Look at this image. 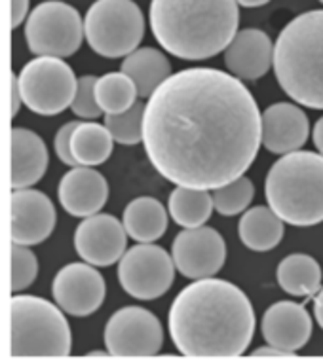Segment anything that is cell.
Masks as SVG:
<instances>
[{
    "mask_svg": "<svg viewBox=\"0 0 323 362\" xmlns=\"http://www.w3.org/2000/svg\"><path fill=\"white\" fill-rule=\"evenodd\" d=\"M48 148L36 133L25 127L12 131V188L35 186L48 169Z\"/></svg>",
    "mask_w": 323,
    "mask_h": 362,
    "instance_id": "ffe728a7",
    "label": "cell"
},
{
    "mask_svg": "<svg viewBox=\"0 0 323 362\" xmlns=\"http://www.w3.org/2000/svg\"><path fill=\"white\" fill-rule=\"evenodd\" d=\"M96 101L105 114H120L137 101V88L124 72H108L96 80Z\"/></svg>",
    "mask_w": 323,
    "mask_h": 362,
    "instance_id": "4316f807",
    "label": "cell"
},
{
    "mask_svg": "<svg viewBox=\"0 0 323 362\" xmlns=\"http://www.w3.org/2000/svg\"><path fill=\"white\" fill-rule=\"evenodd\" d=\"M55 303L72 317L96 313L107 296L103 275L91 264H69L57 272L52 285Z\"/></svg>",
    "mask_w": 323,
    "mask_h": 362,
    "instance_id": "4fadbf2b",
    "label": "cell"
},
{
    "mask_svg": "<svg viewBox=\"0 0 323 362\" xmlns=\"http://www.w3.org/2000/svg\"><path fill=\"white\" fill-rule=\"evenodd\" d=\"M310 124L302 108L291 103H274L261 114V144L272 154H289L308 141Z\"/></svg>",
    "mask_w": 323,
    "mask_h": 362,
    "instance_id": "2e32d148",
    "label": "cell"
},
{
    "mask_svg": "<svg viewBox=\"0 0 323 362\" xmlns=\"http://www.w3.org/2000/svg\"><path fill=\"white\" fill-rule=\"evenodd\" d=\"M78 122H69L57 131V135H55L54 146H55V154L60 158L65 165L69 167H76V161L72 158L71 152V137H72V131L76 129Z\"/></svg>",
    "mask_w": 323,
    "mask_h": 362,
    "instance_id": "1f68e13d",
    "label": "cell"
},
{
    "mask_svg": "<svg viewBox=\"0 0 323 362\" xmlns=\"http://www.w3.org/2000/svg\"><path fill=\"white\" fill-rule=\"evenodd\" d=\"M12 356H67L71 353V327L60 305L38 296L12 298Z\"/></svg>",
    "mask_w": 323,
    "mask_h": 362,
    "instance_id": "8992f818",
    "label": "cell"
},
{
    "mask_svg": "<svg viewBox=\"0 0 323 362\" xmlns=\"http://www.w3.org/2000/svg\"><path fill=\"white\" fill-rule=\"evenodd\" d=\"M297 353H291V351L280 349V347H274V345H264V347H259L251 353L253 358H293Z\"/></svg>",
    "mask_w": 323,
    "mask_h": 362,
    "instance_id": "d6a6232c",
    "label": "cell"
},
{
    "mask_svg": "<svg viewBox=\"0 0 323 362\" xmlns=\"http://www.w3.org/2000/svg\"><path fill=\"white\" fill-rule=\"evenodd\" d=\"M144 103L135 101L132 107L120 114H105V127L113 141L126 146H133L143 141Z\"/></svg>",
    "mask_w": 323,
    "mask_h": 362,
    "instance_id": "f1b7e54d",
    "label": "cell"
},
{
    "mask_svg": "<svg viewBox=\"0 0 323 362\" xmlns=\"http://www.w3.org/2000/svg\"><path fill=\"white\" fill-rule=\"evenodd\" d=\"M169 214L183 228L204 226L213 213V197L208 190L177 186L169 196Z\"/></svg>",
    "mask_w": 323,
    "mask_h": 362,
    "instance_id": "484cf974",
    "label": "cell"
},
{
    "mask_svg": "<svg viewBox=\"0 0 323 362\" xmlns=\"http://www.w3.org/2000/svg\"><path fill=\"white\" fill-rule=\"evenodd\" d=\"M276 80L300 107L323 110V10L293 18L276 38Z\"/></svg>",
    "mask_w": 323,
    "mask_h": 362,
    "instance_id": "277c9868",
    "label": "cell"
},
{
    "mask_svg": "<svg viewBox=\"0 0 323 362\" xmlns=\"http://www.w3.org/2000/svg\"><path fill=\"white\" fill-rule=\"evenodd\" d=\"M96 80L97 78L90 76V74L78 78L76 93L72 97L71 107H69L78 118L96 119L103 114V110L96 101Z\"/></svg>",
    "mask_w": 323,
    "mask_h": 362,
    "instance_id": "4dcf8cb0",
    "label": "cell"
},
{
    "mask_svg": "<svg viewBox=\"0 0 323 362\" xmlns=\"http://www.w3.org/2000/svg\"><path fill=\"white\" fill-rule=\"evenodd\" d=\"M55 228V209L46 194L33 188L12 194V241L25 247L40 245Z\"/></svg>",
    "mask_w": 323,
    "mask_h": 362,
    "instance_id": "9a60e30c",
    "label": "cell"
},
{
    "mask_svg": "<svg viewBox=\"0 0 323 362\" xmlns=\"http://www.w3.org/2000/svg\"><path fill=\"white\" fill-rule=\"evenodd\" d=\"M150 29L168 54L204 61L227 49L238 33L236 0H152Z\"/></svg>",
    "mask_w": 323,
    "mask_h": 362,
    "instance_id": "3957f363",
    "label": "cell"
},
{
    "mask_svg": "<svg viewBox=\"0 0 323 362\" xmlns=\"http://www.w3.org/2000/svg\"><path fill=\"white\" fill-rule=\"evenodd\" d=\"M312 139H314L316 150L323 156V116L317 119L316 125H314V133H312Z\"/></svg>",
    "mask_w": 323,
    "mask_h": 362,
    "instance_id": "d590c367",
    "label": "cell"
},
{
    "mask_svg": "<svg viewBox=\"0 0 323 362\" xmlns=\"http://www.w3.org/2000/svg\"><path fill=\"white\" fill-rule=\"evenodd\" d=\"M213 197V209L222 216H236V214L247 211L255 197V186L251 178L238 177L232 182L219 186L211 194Z\"/></svg>",
    "mask_w": 323,
    "mask_h": 362,
    "instance_id": "83f0119b",
    "label": "cell"
},
{
    "mask_svg": "<svg viewBox=\"0 0 323 362\" xmlns=\"http://www.w3.org/2000/svg\"><path fill=\"white\" fill-rule=\"evenodd\" d=\"M236 2H238V6L259 8V6H264V4H268L270 0H236Z\"/></svg>",
    "mask_w": 323,
    "mask_h": 362,
    "instance_id": "74e56055",
    "label": "cell"
},
{
    "mask_svg": "<svg viewBox=\"0 0 323 362\" xmlns=\"http://www.w3.org/2000/svg\"><path fill=\"white\" fill-rule=\"evenodd\" d=\"M174 258L158 245L139 243L120 258V285L137 300H156L164 296L174 285Z\"/></svg>",
    "mask_w": 323,
    "mask_h": 362,
    "instance_id": "30bf717a",
    "label": "cell"
},
{
    "mask_svg": "<svg viewBox=\"0 0 323 362\" xmlns=\"http://www.w3.org/2000/svg\"><path fill=\"white\" fill-rule=\"evenodd\" d=\"M278 285L283 291L297 298L316 296L322 288V267L316 258L297 252L285 256L276 272Z\"/></svg>",
    "mask_w": 323,
    "mask_h": 362,
    "instance_id": "cb8c5ba5",
    "label": "cell"
},
{
    "mask_svg": "<svg viewBox=\"0 0 323 362\" xmlns=\"http://www.w3.org/2000/svg\"><path fill=\"white\" fill-rule=\"evenodd\" d=\"M29 16V0H12V29L23 23Z\"/></svg>",
    "mask_w": 323,
    "mask_h": 362,
    "instance_id": "836d02e7",
    "label": "cell"
},
{
    "mask_svg": "<svg viewBox=\"0 0 323 362\" xmlns=\"http://www.w3.org/2000/svg\"><path fill=\"white\" fill-rule=\"evenodd\" d=\"M128 233L113 214L96 213L86 216L74 233L78 256L91 266H113L126 252Z\"/></svg>",
    "mask_w": 323,
    "mask_h": 362,
    "instance_id": "5bb4252c",
    "label": "cell"
},
{
    "mask_svg": "<svg viewBox=\"0 0 323 362\" xmlns=\"http://www.w3.org/2000/svg\"><path fill=\"white\" fill-rule=\"evenodd\" d=\"M238 233L242 243L255 252L276 249L283 239V220L270 207L259 205L244 211L239 220Z\"/></svg>",
    "mask_w": 323,
    "mask_h": 362,
    "instance_id": "603a6c76",
    "label": "cell"
},
{
    "mask_svg": "<svg viewBox=\"0 0 323 362\" xmlns=\"http://www.w3.org/2000/svg\"><path fill=\"white\" fill-rule=\"evenodd\" d=\"M164 345V328L149 309L130 305L108 319L105 347L113 356H154Z\"/></svg>",
    "mask_w": 323,
    "mask_h": 362,
    "instance_id": "8fae6325",
    "label": "cell"
},
{
    "mask_svg": "<svg viewBox=\"0 0 323 362\" xmlns=\"http://www.w3.org/2000/svg\"><path fill=\"white\" fill-rule=\"evenodd\" d=\"M175 269L186 279H205L219 274L227 260V243L213 228H185L171 247Z\"/></svg>",
    "mask_w": 323,
    "mask_h": 362,
    "instance_id": "7c38bea8",
    "label": "cell"
},
{
    "mask_svg": "<svg viewBox=\"0 0 323 362\" xmlns=\"http://www.w3.org/2000/svg\"><path fill=\"white\" fill-rule=\"evenodd\" d=\"M168 325L181 355L234 358L251 344L255 311L242 288L205 277L179 292L169 309Z\"/></svg>",
    "mask_w": 323,
    "mask_h": 362,
    "instance_id": "7a4b0ae2",
    "label": "cell"
},
{
    "mask_svg": "<svg viewBox=\"0 0 323 362\" xmlns=\"http://www.w3.org/2000/svg\"><path fill=\"white\" fill-rule=\"evenodd\" d=\"M84 36L96 54L126 57L143 40V12L133 0H96L84 18Z\"/></svg>",
    "mask_w": 323,
    "mask_h": 362,
    "instance_id": "52a82bcc",
    "label": "cell"
},
{
    "mask_svg": "<svg viewBox=\"0 0 323 362\" xmlns=\"http://www.w3.org/2000/svg\"><path fill=\"white\" fill-rule=\"evenodd\" d=\"M137 88V95L149 99L171 76V65L156 48H137L122 61V71Z\"/></svg>",
    "mask_w": 323,
    "mask_h": 362,
    "instance_id": "44dd1931",
    "label": "cell"
},
{
    "mask_svg": "<svg viewBox=\"0 0 323 362\" xmlns=\"http://www.w3.org/2000/svg\"><path fill=\"white\" fill-rule=\"evenodd\" d=\"M274 44L261 29L238 30L225 49V65L238 80H259L272 66Z\"/></svg>",
    "mask_w": 323,
    "mask_h": 362,
    "instance_id": "ac0fdd59",
    "label": "cell"
},
{
    "mask_svg": "<svg viewBox=\"0 0 323 362\" xmlns=\"http://www.w3.org/2000/svg\"><path fill=\"white\" fill-rule=\"evenodd\" d=\"M113 137L107 127L96 122H82L72 131L71 152L76 165H101L113 154Z\"/></svg>",
    "mask_w": 323,
    "mask_h": 362,
    "instance_id": "d4e9b609",
    "label": "cell"
},
{
    "mask_svg": "<svg viewBox=\"0 0 323 362\" xmlns=\"http://www.w3.org/2000/svg\"><path fill=\"white\" fill-rule=\"evenodd\" d=\"M27 46L38 57H71L84 40V21L74 6L48 0L27 16L25 23Z\"/></svg>",
    "mask_w": 323,
    "mask_h": 362,
    "instance_id": "ba28073f",
    "label": "cell"
},
{
    "mask_svg": "<svg viewBox=\"0 0 323 362\" xmlns=\"http://www.w3.org/2000/svg\"><path fill=\"white\" fill-rule=\"evenodd\" d=\"M38 275V260L25 245H12V291L21 292L35 283Z\"/></svg>",
    "mask_w": 323,
    "mask_h": 362,
    "instance_id": "f546056e",
    "label": "cell"
},
{
    "mask_svg": "<svg viewBox=\"0 0 323 362\" xmlns=\"http://www.w3.org/2000/svg\"><path fill=\"white\" fill-rule=\"evenodd\" d=\"M61 207L71 216H91L99 213L108 199V185L101 173L91 167L76 165L61 178L57 188Z\"/></svg>",
    "mask_w": 323,
    "mask_h": 362,
    "instance_id": "d6986e66",
    "label": "cell"
},
{
    "mask_svg": "<svg viewBox=\"0 0 323 362\" xmlns=\"http://www.w3.org/2000/svg\"><path fill=\"white\" fill-rule=\"evenodd\" d=\"M25 107L40 116H55L71 107L76 76L60 57H36L18 74Z\"/></svg>",
    "mask_w": 323,
    "mask_h": 362,
    "instance_id": "9c48e42d",
    "label": "cell"
},
{
    "mask_svg": "<svg viewBox=\"0 0 323 362\" xmlns=\"http://www.w3.org/2000/svg\"><path fill=\"white\" fill-rule=\"evenodd\" d=\"M261 330L268 345L297 353L308 344L314 325L305 305L283 300L264 311Z\"/></svg>",
    "mask_w": 323,
    "mask_h": 362,
    "instance_id": "e0dca14e",
    "label": "cell"
},
{
    "mask_svg": "<svg viewBox=\"0 0 323 362\" xmlns=\"http://www.w3.org/2000/svg\"><path fill=\"white\" fill-rule=\"evenodd\" d=\"M143 143L169 182L215 190L253 165L261 110L238 78L210 66L171 74L144 105Z\"/></svg>",
    "mask_w": 323,
    "mask_h": 362,
    "instance_id": "6da1fadb",
    "label": "cell"
},
{
    "mask_svg": "<svg viewBox=\"0 0 323 362\" xmlns=\"http://www.w3.org/2000/svg\"><path fill=\"white\" fill-rule=\"evenodd\" d=\"M319 2H322V4H323V0H319Z\"/></svg>",
    "mask_w": 323,
    "mask_h": 362,
    "instance_id": "f35d334b",
    "label": "cell"
},
{
    "mask_svg": "<svg viewBox=\"0 0 323 362\" xmlns=\"http://www.w3.org/2000/svg\"><path fill=\"white\" fill-rule=\"evenodd\" d=\"M23 105V99H21V91H19V82L18 76L13 74L12 76V116L19 112V108Z\"/></svg>",
    "mask_w": 323,
    "mask_h": 362,
    "instance_id": "e575fe53",
    "label": "cell"
},
{
    "mask_svg": "<svg viewBox=\"0 0 323 362\" xmlns=\"http://www.w3.org/2000/svg\"><path fill=\"white\" fill-rule=\"evenodd\" d=\"M314 315H316V321L319 322V327L323 328V286L317 291L316 300H314Z\"/></svg>",
    "mask_w": 323,
    "mask_h": 362,
    "instance_id": "8d00e7d4",
    "label": "cell"
},
{
    "mask_svg": "<svg viewBox=\"0 0 323 362\" xmlns=\"http://www.w3.org/2000/svg\"><path fill=\"white\" fill-rule=\"evenodd\" d=\"M268 207L297 228L323 222V156L308 150L283 154L264 182Z\"/></svg>",
    "mask_w": 323,
    "mask_h": 362,
    "instance_id": "5b68a950",
    "label": "cell"
},
{
    "mask_svg": "<svg viewBox=\"0 0 323 362\" xmlns=\"http://www.w3.org/2000/svg\"><path fill=\"white\" fill-rule=\"evenodd\" d=\"M122 224L133 241L154 243L168 230V213L158 199L143 196L128 205Z\"/></svg>",
    "mask_w": 323,
    "mask_h": 362,
    "instance_id": "7402d4cb",
    "label": "cell"
}]
</instances>
